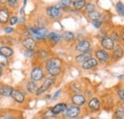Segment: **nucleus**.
I'll return each instance as SVG.
<instances>
[{"label":"nucleus","instance_id":"obj_1","mask_svg":"<svg viewBox=\"0 0 124 119\" xmlns=\"http://www.w3.org/2000/svg\"><path fill=\"white\" fill-rule=\"evenodd\" d=\"M46 69L49 72V74L54 76L59 74L60 70H61V61L58 58H51L50 60H48L46 63Z\"/></svg>","mask_w":124,"mask_h":119},{"label":"nucleus","instance_id":"obj_2","mask_svg":"<svg viewBox=\"0 0 124 119\" xmlns=\"http://www.w3.org/2000/svg\"><path fill=\"white\" fill-rule=\"evenodd\" d=\"M54 82V77H49V78H47L46 80L43 82L42 86L36 90V94H37V95H40L41 93H43L44 91H46L47 89L52 86V84H53Z\"/></svg>","mask_w":124,"mask_h":119},{"label":"nucleus","instance_id":"obj_3","mask_svg":"<svg viewBox=\"0 0 124 119\" xmlns=\"http://www.w3.org/2000/svg\"><path fill=\"white\" fill-rule=\"evenodd\" d=\"M31 31L34 34V36L38 39H43L46 35H48V30L44 27H40L38 29H33V28H30Z\"/></svg>","mask_w":124,"mask_h":119},{"label":"nucleus","instance_id":"obj_4","mask_svg":"<svg viewBox=\"0 0 124 119\" xmlns=\"http://www.w3.org/2000/svg\"><path fill=\"white\" fill-rule=\"evenodd\" d=\"M43 74H43L42 69L37 67V68H34V69L31 71V77L33 81H39V80H41V79H42Z\"/></svg>","mask_w":124,"mask_h":119},{"label":"nucleus","instance_id":"obj_5","mask_svg":"<svg viewBox=\"0 0 124 119\" xmlns=\"http://www.w3.org/2000/svg\"><path fill=\"white\" fill-rule=\"evenodd\" d=\"M46 13L47 15H49L50 17H52V18H57V17L60 16V11H59V9L55 8L54 6V7H49L46 10Z\"/></svg>","mask_w":124,"mask_h":119},{"label":"nucleus","instance_id":"obj_6","mask_svg":"<svg viewBox=\"0 0 124 119\" xmlns=\"http://www.w3.org/2000/svg\"><path fill=\"white\" fill-rule=\"evenodd\" d=\"M89 49H90V43H89L88 41H81V42H79V43L77 45V47H76V50H77L78 52H82V53L87 52V51H88Z\"/></svg>","mask_w":124,"mask_h":119},{"label":"nucleus","instance_id":"obj_7","mask_svg":"<svg viewBox=\"0 0 124 119\" xmlns=\"http://www.w3.org/2000/svg\"><path fill=\"white\" fill-rule=\"evenodd\" d=\"M80 113V110L78 107H70L67 111H66V115L71 117V118H74V117H77L78 114Z\"/></svg>","mask_w":124,"mask_h":119},{"label":"nucleus","instance_id":"obj_8","mask_svg":"<svg viewBox=\"0 0 124 119\" xmlns=\"http://www.w3.org/2000/svg\"><path fill=\"white\" fill-rule=\"evenodd\" d=\"M101 45L106 50H112L114 48V46H115L114 40L112 38H110V37H104L102 39V41H101Z\"/></svg>","mask_w":124,"mask_h":119},{"label":"nucleus","instance_id":"obj_9","mask_svg":"<svg viewBox=\"0 0 124 119\" xmlns=\"http://www.w3.org/2000/svg\"><path fill=\"white\" fill-rule=\"evenodd\" d=\"M72 101L73 103L77 106H82L85 103V97L81 94H76L72 97Z\"/></svg>","mask_w":124,"mask_h":119},{"label":"nucleus","instance_id":"obj_10","mask_svg":"<svg viewBox=\"0 0 124 119\" xmlns=\"http://www.w3.org/2000/svg\"><path fill=\"white\" fill-rule=\"evenodd\" d=\"M96 65H97L96 59H93V58L91 57L89 60H87V61H85V62L83 63L82 68H83L84 70H89V69H92L93 67H95Z\"/></svg>","mask_w":124,"mask_h":119},{"label":"nucleus","instance_id":"obj_11","mask_svg":"<svg viewBox=\"0 0 124 119\" xmlns=\"http://www.w3.org/2000/svg\"><path fill=\"white\" fill-rule=\"evenodd\" d=\"M12 97L16 100V102H19V103H22V102L24 101V95H23V93L20 92L19 90H16V89H14V90H13Z\"/></svg>","mask_w":124,"mask_h":119},{"label":"nucleus","instance_id":"obj_12","mask_svg":"<svg viewBox=\"0 0 124 119\" xmlns=\"http://www.w3.org/2000/svg\"><path fill=\"white\" fill-rule=\"evenodd\" d=\"M95 55H96L97 59H99L101 62H106V61H108V59H109L108 53H107L106 52L102 51V50L97 51V52H95Z\"/></svg>","mask_w":124,"mask_h":119},{"label":"nucleus","instance_id":"obj_13","mask_svg":"<svg viewBox=\"0 0 124 119\" xmlns=\"http://www.w3.org/2000/svg\"><path fill=\"white\" fill-rule=\"evenodd\" d=\"M66 109H67V105L65 104V103H59V104L55 105L52 109V111H53V112L54 114H58V113H60L62 112H64Z\"/></svg>","mask_w":124,"mask_h":119},{"label":"nucleus","instance_id":"obj_14","mask_svg":"<svg viewBox=\"0 0 124 119\" xmlns=\"http://www.w3.org/2000/svg\"><path fill=\"white\" fill-rule=\"evenodd\" d=\"M22 44H23V46H24L27 50H29V51L33 50L34 47H35V42H34V40L31 39V38H27V39H25V40L22 42Z\"/></svg>","mask_w":124,"mask_h":119},{"label":"nucleus","instance_id":"obj_15","mask_svg":"<svg viewBox=\"0 0 124 119\" xmlns=\"http://www.w3.org/2000/svg\"><path fill=\"white\" fill-rule=\"evenodd\" d=\"M14 89L9 86H2L0 87V94L3 96H10L12 95Z\"/></svg>","mask_w":124,"mask_h":119},{"label":"nucleus","instance_id":"obj_16","mask_svg":"<svg viewBox=\"0 0 124 119\" xmlns=\"http://www.w3.org/2000/svg\"><path fill=\"white\" fill-rule=\"evenodd\" d=\"M90 58H91V53L90 52H84V53H81V54L78 55L76 57V60H77L78 63H81V62L84 63L85 61L89 60Z\"/></svg>","mask_w":124,"mask_h":119},{"label":"nucleus","instance_id":"obj_17","mask_svg":"<svg viewBox=\"0 0 124 119\" xmlns=\"http://www.w3.org/2000/svg\"><path fill=\"white\" fill-rule=\"evenodd\" d=\"M99 107H100V102H99V100L96 99V98H93V99L89 102V108H90L92 111H96V110H98Z\"/></svg>","mask_w":124,"mask_h":119},{"label":"nucleus","instance_id":"obj_18","mask_svg":"<svg viewBox=\"0 0 124 119\" xmlns=\"http://www.w3.org/2000/svg\"><path fill=\"white\" fill-rule=\"evenodd\" d=\"M13 53H14L13 50H12L11 48H9V47H2V48L0 49V54L4 55V56H6V57L13 55Z\"/></svg>","mask_w":124,"mask_h":119},{"label":"nucleus","instance_id":"obj_19","mask_svg":"<svg viewBox=\"0 0 124 119\" xmlns=\"http://www.w3.org/2000/svg\"><path fill=\"white\" fill-rule=\"evenodd\" d=\"M9 19V13L6 9L0 10V22L1 23H6Z\"/></svg>","mask_w":124,"mask_h":119},{"label":"nucleus","instance_id":"obj_20","mask_svg":"<svg viewBox=\"0 0 124 119\" xmlns=\"http://www.w3.org/2000/svg\"><path fill=\"white\" fill-rule=\"evenodd\" d=\"M72 4V0H61L58 4H56L54 7L57 8V9H60V8H66L68 6H70Z\"/></svg>","mask_w":124,"mask_h":119},{"label":"nucleus","instance_id":"obj_21","mask_svg":"<svg viewBox=\"0 0 124 119\" xmlns=\"http://www.w3.org/2000/svg\"><path fill=\"white\" fill-rule=\"evenodd\" d=\"M48 38H49L50 40H52L54 43H56V42H58V41L60 40V36H59L57 33H55V32H51V33H49V34H48Z\"/></svg>","mask_w":124,"mask_h":119},{"label":"nucleus","instance_id":"obj_22","mask_svg":"<svg viewBox=\"0 0 124 119\" xmlns=\"http://www.w3.org/2000/svg\"><path fill=\"white\" fill-rule=\"evenodd\" d=\"M122 55H123V50L120 47H117L114 52V58L119 59L120 57H122Z\"/></svg>","mask_w":124,"mask_h":119},{"label":"nucleus","instance_id":"obj_23","mask_svg":"<svg viewBox=\"0 0 124 119\" xmlns=\"http://www.w3.org/2000/svg\"><path fill=\"white\" fill-rule=\"evenodd\" d=\"M84 6H85V1L84 0H76L74 2V7L76 9H78V10L82 9Z\"/></svg>","mask_w":124,"mask_h":119},{"label":"nucleus","instance_id":"obj_24","mask_svg":"<svg viewBox=\"0 0 124 119\" xmlns=\"http://www.w3.org/2000/svg\"><path fill=\"white\" fill-rule=\"evenodd\" d=\"M74 36H75L74 33L71 32V31H65L63 33V37H64V39L66 41H72L74 39Z\"/></svg>","mask_w":124,"mask_h":119},{"label":"nucleus","instance_id":"obj_25","mask_svg":"<svg viewBox=\"0 0 124 119\" xmlns=\"http://www.w3.org/2000/svg\"><path fill=\"white\" fill-rule=\"evenodd\" d=\"M27 89L29 90V92H33V91H35V89H36V85H35V83L34 82H29L28 84H27Z\"/></svg>","mask_w":124,"mask_h":119},{"label":"nucleus","instance_id":"obj_26","mask_svg":"<svg viewBox=\"0 0 124 119\" xmlns=\"http://www.w3.org/2000/svg\"><path fill=\"white\" fill-rule=\"evenodd\" d=\"M89 17H90L93 21H94V20H98V18L100 17V14H99L98 12L93 11V12H92V13L89 14Z\"/></svg>","mask_w":124,"mask_h":119},{"label":"nucleus","instance_id":"obj_27","mask_svg":"<svg viewBox=\"0 0 124 119\" xmlns=\"http://www.w3.org/2000/svg\"><path fill=\"white\" fill-rule=\"evenodd\" d=\"M116 10H117V12H118L119 15L124 16V5L121 2H118L116 4Z\"/></svg>","mask_w":124,"mask_h":119},{"label":"nucleus","instance_id":"obj_28","mask_svg":"<svg viewBox=\"0 0 124 119\" xmlns=\"http://www.w3.org/2000/svg\"><path fill=\"white\" fill-rule=\"evenodd\" d=\"M6 65H7V58H6V56L0 54V66L1 67H4Z\"/></svg>","mask_w":124,"mask_h":119},{"label":"nucleus","instance_id":"obj_29","mask_svg":"<svg viewBox=\"0 0 124 119\" xmlns=\"http://www.w3.org/2000/svg\"><path fill=\"white\" fill-rule=\"evenodd\" d=\"M45 117H47V118L51 119V118H54V116H55V114L53 112V111H48V112H45Z\"/></svg>","mask_w":124,"mask_h":119},{"label":"nucleus","instance_id":"obj_30","mask_svg":"<svg viewBox=\"0 0 124 119\" xmlns=\"http://www.w3.org/2000/svg\"><path fill=\"white\" fill-rule=\"evenodd\" d=\"M86 11H87L89 14L93 12V11H94V6H93V4H92V3L87 4V6H86Z\"/></svg>","mask_w":124,"mask_h":119},{"label":"nucleus","instance_id":"obj_31","mask_svg":"<svg viewBox=\"0 0 124 119\" xmlns=\"http://www.w3.org/2000/svg\"><path fill=\"white\" fill-rule=\"evenodd\" d=\"M8 1V4L12 7H16L17 5V0H7Z\"/></svg>","mask_w":124,"mask_h":119},{"label":"nucleus","instance_id":"obj_32","mask_svg":"<svg viewBox=\"0 0 124 119\" xmlns=\"http://www.w3.org/2000/svg\"><path fill=\"white\" fill-rule=\"evenodd\" d=\"M111 36H112V39L115 40V41H117V40L119 39V37H118V35H117L116 32H113V33L111 34Z\"/></svg>","mask_w":124,"mask_h":119},{"label":"nucleus","instance_id":"obj_33","mask_svg":"<svg viewBox=\"0 0 124 119\" xmlns=\"http://www.w3.org/2000/svg\"><path fill=\"white\" fill-rule=\"evenodd\" d=\"M118 95H119L120 100L124 101V89H119L118 90Z\"/></svg>","mask_w":124,"mask_h":119},{"label":"nucleus","instance_id":"obj_34","mask_svg":"<svg viewBox=\"0 0 124 119\" xmlns=\"http://www.w3.org/2000/svg\"><path fill=\"white\" fill-rule=\"evenodd\" d=\"M16 22H17V17H16V16H13V17L10 19V24H11V25H15Z\"/></svg>","mask_w":124,"mask_h":119},{"label":"nucleus","instance_id":"obj_35","mask_svg":"<svg viewBox=\"0 0 124 119\" xmlns=\"http://www.w3.org/2000/svg\"><path fill=\"white\" fill-rule=\"evenodd\" d=\"M100 24H101V22L99 20H94V21H93V25L95 28H99L100 27Z\"/></svg>","mask_w":124,"mask_h":119},{"label":"nucleus","instance_id":"obj_36","mask_svg":"<svg viewBox=\"0 0 124 119\" xmlns=\"http://www.w3.org/2000/svg\"><path fill=\"white\" fill-rule=\"evenodd\" d=\"M5 32H7V33H10V32H13V30L14 29L13 28H11V27H7V28H5Z\"/></svg>","mask_w":124,"mask_h":119},{"label":"nucleus","instance_id":"obj_37","mask_svg":"<svg viewBox=\"0 0 124 119\" xmlns=\"http://www.w3.org/2000/svg\"><path fill=\"white\" fill-rule=\"evenodd\" d=\"M5 119H16L15 117H13V116H11V115H8V116H6Z\"/></svg>","mask_w":124,"mask_h":119},{"label":"nucleus","instance_id":"obj_38","mask_svg":"<svg viewBox=\"0 0 124 119\" xmlns=\"http://www.w3.org/2000/svg\"><path fill=\"white\" fill-rule=\"evenodd\" d=\"M59 93H60V90H58V91H57V92H56V93L54 94V98H56V96H57V95H58Z\"/></svg>","mask_w":124,"mask_h":119},{"label":"nucleus","instance_id":"obj_39","mask_svg":"<svg viewBox=\"0 0 124 119\" xmlns=\"http://www.w3.org/2000/svg\"><path fill=\"white\" fill-rule=\"evenodd\" d=\"M7 0H0V3H5Z\"/></svg>","mask_w":124,"mask_h":119},{"label":"nucleus","instance_id":"obj_40","mask_svg":"<svg viewBox=\"0 0 124 119\" xmlns=\"http://www.w3.org/2000/svg\"><path fill=\"white\" fill-rule=\"evenodd\" d=\"M2 74V69H1V66H0V76Z\"/></svg>","mask_w":124,"mask_h":119},{"label":"nucleus","instance_id":"obj_41","mask_svg":"<svg viewBox=\"0 0 124 119\" xmlns=\"http://www.w3.org/2000/svg\"><path fill=\"white\" fill-rule=\"evenodd\" d=\"M119 78H120V79H124V75H121V76H119Z\"/></svg>","mask_w":124,"mask_h":119},{"label":"nucleus","instance_id":"obj_42","mask_svg":"<svg viewBox=\"0 0 124 119\" xmlns=\"http://www.w3.org/2000/svg\"><path fill=\"white\" fill-rule=\"evenodd\" d=\"M122 41L124 42V32H123V34H122Z\"/></svg>","mask_w":124,"mask_h":119},{"label":"nucleus","instance_id":"obj_43","mask_svg":"<svg viewBox=\"0 0 124 119\" xmlns=\"http://www.w3.org/2000/svg\"><path fill=\"white\" fill-rule=\"evenodd\" d=\"M26 3H27V0H24V5H26Z\"/></svg>","mask_w":124,"mask_h":119},{"label":"nucleus","instance_id":"obj_44","mask_svg":"<svg viewBox=\"0 0 124 119\" xmlns=\"http://www.w3.org/2000/svg\"><path fill=\"white\" fill-rule=\"evenodd\" d=\"M116 119H123L122 117H116Z\"/></svg>","mask_w":124,"mask_h":119}]
</instances>
